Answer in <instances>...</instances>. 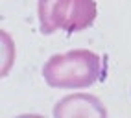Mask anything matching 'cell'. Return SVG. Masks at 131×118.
Masks as SVG:
<instances>
[{
  "instance_id": "cell-4",
  "label": "cell",
  "mask_w": 131,
  "mask_h": 118,
  "mask_svg": "<svg viewBox=\"0 0 131 118\" xmlns=\"http://www.w3.org/2000/svg\"><path fill=\"white\" fill-rule=\"evenodd\" d=\"M68 6V0H37V15L41 33L50 35L61 28V17Z\"/></svg>"
},
{
  "instance_id": "cell-1",
  "label": "cell",
  "mask_w": 131,
  "mask_h": 118,
  "mask_svg": "<svg viewBox=\"0 0 131 118\" xmlns=\"http://www.w3.org/2000/svg\"><path fill=\"white\" fill-rule=\"evenodd\" d=\"M103 66L91 50L56 54L42 65V78L52 89H87L102 78Z\"/></svg>"
},
{
  "instance_id": "cell-2",
  "label": "cell",
  "mask_w": 131,
  "mask_h": 118,
  "mask_svg": "<svg viewBox=\"0 0 131 118\" xmlns=\"http://www.w3.org/2000/svg\"><path fill=\"white\" fill-rule=\"evenodd\" d=\"M54 116L56 118H105L107 111L100 98L94 94H70L67 98H61L54 107Z\"/></svg>"
},
{
  "instance_id": "cell-3",
  "label": "cell",
  "mask_w": 131,
  "mask_h": 118,
  "mask_svg": "<svg viewBox=\"0 0 131 118\" xmlns=\"http://www.w3.org/2000/svg\"><path fill=\"white\" fill-rule=\"evenodd\" d=\"M98 17V6L94 0H68V6L61 17V28L68 33L83 31Z\"/></svg>"
}]
</instances>
